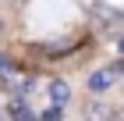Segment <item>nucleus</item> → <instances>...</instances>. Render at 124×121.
Listing matches in <instances>:
<instances>
[{
    "instance_id": "nucleus-1",
    "label": "nucleus",
    "mask_w": 124,
    "mask_h": 121,
    "mask_svg": "<svg viewBox=\"0 0 124 121\" xmlns=\"http://www.w3.org/2000/svg\"><path fill=\"white\" fill-rule=\"evenodd\" d=\"M50 100H53V107H64L67 100H71V89H67V82H50Z\"/></svg>"
},
{
    "instance_id": "nucleus-2",
    "label": "nucleus",
    "mask_w": 124,
    "mask_h": 121,
    "mask_svg": "<svg viewBox=\"0 0 124 121\" xmlns=\"http://www.w3.org/2000/svg\"><path fill=\"white\" fill-rule=\"evenodd\" d=\"M114 68H106V71H96L92 78H89V89H96V93H99V89H106V85H114Z\"/></svg>"
},
{
    "instance_id": "nucleus-3",
    "label": "nucleus",
    "mask_w": 124,
    "mask_h": 121,
    "mask_svg": "<svg viewBox=\"0 0 124 121\" xmlns=\"http://www.w3.org/2000/svg\"><path fill=\"white\" fill-rule=\"evenodd\" d=\"M11 118H14V121H39V118H36V111H29L21 100H14V103H11Z\"/></svg>"
},
{
    "instance_id": "nucleus-4",
    "label": "nucleus",
    "mask_w": 124,
    "mask_h": 121,
    "mask_svg": "<svg viewBox=\"0 0 124 121\" xmlns=\"http://www.w3.org/2000/svg\"><path fill=\"white\" fill-rule=\"evenodd\" d=\"M43 121H60V107H50V111L43 114Z\"/></svg>"
},
{
    "instance_id": "nucleus-5",
    "label": "nucleus",
    "mask_w": 124,
    "mask_h": 121,
    "mask_svg": "<svg viewBox=\"0 0 124 121\" xmlns=\"http://www.w3.org/2000/svg\"><path fill=\"white\" fill-rule=\"evenodd\" d=\"M117 50H121V57H124V39H121V43H117Z\"/></svg>"
}]
</instances>
